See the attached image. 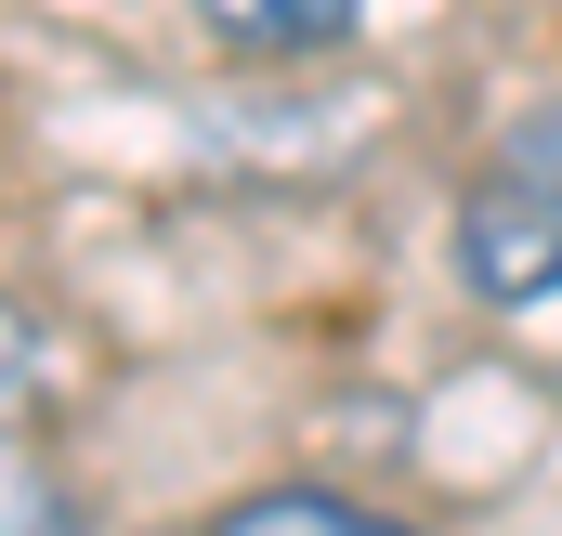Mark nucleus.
<instances>
[{"mask_svg": "<svg viewBox=\"0 0 562 536\" xmlns=\"http://www.w3.org/2000/svg\"><path fill=\"white\" fill-rule=\"evenodd\" d=\"M458 288L497 314H550L562 301V197H524L510 170L458 197Z\"/></svg>", "mask_w": 562, "mask_h": 536, "instance_id": "obj_1", "label": "nucleus"}, {"mask_svg": "<svg viewBox=\"0 0 562 536\" xmlns=\"http://www.w3.org/2000/svg\"><path fill=\"white\" fill-rule=\"evenodd\" d=\"M353 13L367 0H196V26L236 53H327V40H353Z\"/></svg>", "mask_w": 562, "mask_h": 536, "instance_id": "obj_2", "label": "nucleus"}, {"mask_svg": "<svg viewBox=\"0 0 562 536\" xmlns=\"http://www.w3.org/2000/svg\"><path fill=\"white\" fill-rule=\"evenodd\" d=\"M210 536H353V498H327V484H262V498H236Z\"/></svg>", "mask_w": 562, "mask_h": 536, "instance_id": "obj_3", "label": "nucleus"}, {"mask_svg": "<svg viewBox=\"0 0 562 536\" xmlns=\"http://www.w3.org/2000/svg\"><path fill=\"white\" fill-rule=\"evenodd\" d=\"M0 536H79V511H66V484L0 432Z\"/></svg>", "mask_w": 562, "mask_h": 536, "instance_id": "obj_4", "label": "nucleus"}, {"mask_svg": "<svg viewBox=\"0 0 562 536\" xmlns=\"http://www.w3.org/2000/svg\"><path fill=\"white\" fill-rule=\"evenodd\" d=\"M497 170H510L524 197H562V92H537V105L497 132Z\"/></svg>", "mask_w": 562, "mask_h": 536, "instance_id": "obj_5", "label": "nucleus"}, {"mask_svg": "<svg viewBox=\"0 0 562 536\" xmlns=\"http://www.w3.org/2000/svg\"><path fill=\"white\" fill-rule=\"evenodd\" d=\"M40 367H53V340H40V314L26 301H0V432L40 405Z\"/></svg>", "mask_w": 562, "mask_h": 536, "instance_id": "obj_6", "label": "nucleus"}, {"mask_svg": "<svg viewBox=\"0 0 562 536\" xmlns=\"http://www.w3.org/2000/svg\"><path fill=\"white\" fill-rule=\"evenodd\" d=\"M353 536H406V524H380V511H353Z\"/></svg>", "mask_w": 562, "mask_h": 536, "instance_id": "obj_7", "label": "nucleus"}]
</instances>
